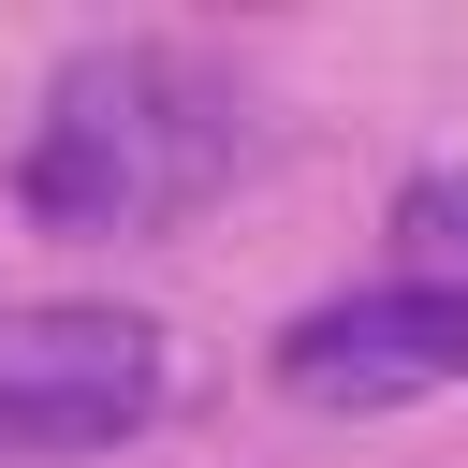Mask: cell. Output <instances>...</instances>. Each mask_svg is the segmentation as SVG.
<instances>
[{"mask_svg":"<svg viewBox=\"0 0 468 468\" xmlns=\"http://www.w3.org/2000/svg\"><path fill=\"white\" fill-rule=\"evenodd\" d=\"M395 249H410L424 292H468V176H453V161H424V176L395 190Z\"/></svg>","mask_w":468,"mask_h":468,"instance_id":"cell-4","label":"cell"},{"mask_svg":"<svg viewBox=\"0 0 468 468\" xmlns=\"http://www.w3.org/2000/svg\"><path fill=\"white\" fill-rule=\"evenodd\" d=\"M161 322L132 307H29L0 322V468L29 453H117L146 410H161Z\"/></svg>","mask_w":468,"mask_h":468,"instance_id":"cell-2","label":"cell"},{"mask_svg":"<svg viewBox=\"0 0 468 468\" xmlns=\"http://www.w3.org/2000/svg\"><path fill=\"white\" fill-rule=\"evenodd\" d=\"M249 161V102L190 44H88L44 73V117L15 146V205L44 234H176Z\"/></svg>","mask_w":468,"mask_h":468,"instance_id":"cell-1","label":"cell"},{"mask_svg":"<svg viewBox=\"0 0 468 468\" xmlns=\"http://www.w3.org/2000/svg\"><path fill=\"white\" fill-rule=\"evenodd\" d=\"M453 380H468V292L366 278V292H322V307L278 322L292 410H410V395H453Z\"/></svg>","mask_w":468,"mask_h":468,"instance_id":"cell-3","label":"cell"}]
</instances>
